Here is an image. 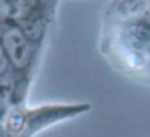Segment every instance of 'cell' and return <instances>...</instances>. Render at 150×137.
<instances>
[{"label":"cell","mask_w":150,"mask_h":137,"mask_svg":"<svg viewBox=\"0 0 150 137\" xmlns=\"http://www.w3.org/2000/svg\"><path fill=\"white\" fill-rule=\"evenodd\" d=\"M4 45L10 55L11 61L21 68L28 63V45L24 36L18 29H10L4 36Z\"/></svg>","instance_id":"6da1fadb"},{"label":"cell","mask_w":150,"mask_h":137,"mask_svg":"<svg viewBox=\"0 0 150 137\" xmlns=\"http://www.w3.org/2000/svg\"><path fill=\"white\" fill-rule=\"evenodd\" d=\"M8 127L11 132H18L23 127V114L21 113H13L8 119Z\"/></svg>","instance_id":"7a4b0ae2"},{"label":"cell","mask_w":150,"mask_h":137,"mask_svg":"<svg viewBox=\"0 0 150 137\" xmlns=\"http://www.w3.org/2000/svg\"><path fill=\"white\" fill-rule=\"evenodd\" d=\"M5 68H7V60H5L4 52H2V49H0V74L5 71Z\"/></svg>","instance_id":"3957f363"}]
</instances>
